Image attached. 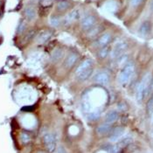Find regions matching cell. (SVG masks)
I'll list each match as a JSON object with an SVG mask.
<instances>
[{
  "label": "cell",
  "instance_id": "1",
  "mask_svg": "<svg viewBox=\"0 0 153 153\" xmlns=\"http://www.w3.org/2000/svg\"><path fill=\"white\" fill-rule=\"evenodd\" d=\"M94 71V64L90 59H85L82 64L77 68L75 75L77 79L81 82L87 81L93 74Z\"/></svg>",
  "mask_w": 153,
  "mask_h": 153
},
{
  "label": "cell",
  "instance_id": "2",
  "mask_svg": "<svg viewBox=\"0 0 153 153\" xmlns=\"http://www.w3.org/2000/svg\"><path fill=\"white\" fill-rule=\"evenodd\" d=\"M151 74H146L140 83L138 84L137 88V92H136V97L138 102H141L149 94V88H150V83H151Z\"/></svg>",
  "mask_w": 153,
  "mask_h": 153
},
{
  "label": "cell",
  "instance_id": "3",
  "mask_svg": "<svg viewBox=\"0 0 153 153\" xmlns=\"http://www.w3.org/2000/svg\"><path fill=\"white\" fill-rule=\"evenodd\" d=\"M134 73H135V65H134V63H132V62L127 63L124 66V68L122 69V71L120 72V74H119V76H118L119 83L122 86L127 85L128 83L130 82Z\"/></svg>",
  "mask_w": 153,
  "mask_h": 153
},
{
  "label": "cell",
  "instance_id": "4",
  "mask_svg": "<svg viewBox=\"0 0 153 153\" xmlns=\"http://www.w3.org/2000/svg\"><path fill=\"white\" fill-rule=\"evenodd\" d=\"M127 48H128V43L125 40L122 39V40L117 41L111 51V58L117 59V58L121 57L122 54L127 50Z\"/></svg>",
  "mask_w": 153,
  "mask_h": 153
},
{
  "label": "cell",
  "instance_id": "5",
  "mask_svg": "<svg viewBox=\"0 0 153 153\" xmlns=\"http://www.w3.org/2000/svg\"><path fill=\"white\" fill-rule=\"evenodd\" d=\"M43 140H44V143L47 149L49 152H53L55 151L56 145H57V139H56L55 135L52 133H46L43 137Z\"/></svg>",
  "mask_w": 153,
  "mask_h": 153
},
{
  "label": "cell",
  "instance_id": "6",
  "mask_svg": "<svg viewBox=\"0 0 153 153\" xmlns=\"http://www.w3.org/2000/svg\"><path fill=\"white\" fill-rule=\"evenodd\" d=\"M93 80L95 83L100 85H107L109 82V75L105 71L97 72L93 77Z\"/></svg>",
  "mask_w": 153,
  "mask_h": 153
},
{
  "label": "cell",
  "instance_id": "7",
  "mask_svg": "<svg viewBox=\"0 0 153 153\" xmlns=\"http://www.w3.org/2000/svg\"><path fill=\"white\" fill-rule=\"evenodd\" d=\"M96 23V19L93 15H88L82 19L81 25L84 30H90Z\"/></svg>",
  "mask_w": 153,
  "mask_h": 153
},
{
  "label": "cell",
  "instance_id": "8",
  "mask_svg": "<svg viewBox=\"0 0 153 153\" xmlns=\"http://www.w3.org/2000/svg\"><path fill=\"white\" fill-rule=\"evenodd\" d=\"M112 39V36L110 33H103L102 35H101L97 40L95 41V46L97 47H107L108 45V43H110Z\"/></svg>",
  "mask_w": 153,
  "mask_h": 153
},
{
  "label": "cell",
  "instance_id": "9",
  "mask_svg": "<svg viewBox=\"0 0 153 153\" xmlns=\"http://www.w3.org/2000/svg\"><path fill=\"white\" fill-rule=\"evenodd\" d=\"M80 11L78 9H74L72 12H70L63 19V23L65 25H69V24L74 22L75 20H77L80 18Z\"/></svg>",
  "mask_w": 153,
  "mask_h": 153
},
{
  "label": "cell",
  "instance_id": "10",
  "mask_svg": "<svg viewBox=\"0 0 153 153\" xmlns=\"http://www.w3.org/2000/svg\"><path fill=\"white\" fill-rule=\"evenodd\" d=\"M124 134V129L122 127L116 128L111 131V134L109 136V140L111 142H117L121 139V137Z\"/></svg>",
  "mask_w": 153,
  "mask_h": 153
},
{
  "label": "cell",
  "instance_id": "11",
  "mask_svg": "<svg viewBox=\"0 0 153 153\" xmlns=\"http://www.w3.org/2000/svg\"><path fill=\"white\" fill-rule=\"evenodd\" d=\"M78 58H79L78 54H76V53H71V54H69V55L67 57V59H65V61H64V66H65L67 68H72V67L77 62Z\"/></svg>",
  "mask_w": 153,
  "mask_h": 153
},
{
  "label": "cell",
  "instance_id": "12",
  "mask_svg": "<svg viewBox=\"0 0 153 153\" xmlns=\"http://www.w3.org/2000/svg\"><path fill=\"white\" fill-rule=\"evenodd\" d=\"M111 131V124L108 123H104L101 125H99L96 129V132L98 135L100 136H103L106 135L108 133H109Z\"/></svg>",
  "mask_w": 153,
  "mask_h": 153
},
{
  "label": "cell",
  "instance_id": "13",
  "mask_svg": "<svg viewBox=\"0 0 153 153\" xmlns=\"http://www.w3.org/2000/svg\"><path fill=\"white\" fill-rule=\"evenodd\" d=\"M151 28H152V26H151L150 22L145 21V22H143V23L142 24L140 28H139V33L142 36H143V37L147 36L150 33V32H151Z\"/></svg>",
  "mask_w": 153,
  "mask_h": 153
},
{
  "label": "cell",
  "instance_id": "14",
  "mask_svg": "<svg viewBox=\"0 0 153 153\" xmlns=\"http://www.w3.org/2000/svg\"><path fill=\"white\" fill-rule=\"evenodd\" d=\"M118 119V113L117 111H110L108 112L105 117V123H114Z\"/></svg>",
  "mask_w": 153,
  "mask_h": 153
},
{
  "label": "cell",
  "instance_id": "15",
  "mask_svg": "<svg viewBox=\"0 0 153 153\" xmlns=\"http://www.w3.org/2000/svg\"><path fill=\"white\" fill-rule=\"evenodd\" d=\"M51 33L49 31H42L37 38V41L39 42V43H44L47 41L50 38H51Z\"/></svg>",
  "mask_w": 153,
  "mask_h": 153
},
{
  "label": "cell",
  "instance_id": "16",
  "mask_svg": "<svg viewBox=\"0 0 153 153\" xmlns=\"http://www.w3.org/2000/svg\"><path fill=\"white\" fill-rule=\"evenodd\" d=\"M108 48L107 47H101V49L98 52V56L100 58L103 59V58H106L107 56H108Z\"/></svg>",
  "mask_w": 153,
  "mask_h": 153
},
{
  "label": "cell",
  "instance_id": "17",
  "mask_svg": "<svg viewBox=\"0 0 153 153\" xmlns=\"http://www.w3.org/2000/svg\"><path fill=\"white\" fill-rule=\"evenodd\" d=\"M70 4L67 2V1H60L57 4V8L59 11H65L66 9H68V7L69 6Z\"/></svg>",
  "mask_w": 153,
  "mask_h": 153
},
{
  "label": "cell",
  "instance_id": "18",
  "mask_svg": "<svg viewBox=\"0 0 153 153\" xmlns=\"http://www.w3.org/2000/svg\"><path fill=\"white\" fill-rule=\"evenodd\" d=\"M147 112L149 115L153 114V95L149 99V101L147 102Z\"/></svg>",
  "mask_w": 153,
  "mask_h": 153
},
{
  "label": "cell",
  "instance_id": "19",
  "mask_svg": "<svg viewBox=\"0 0 153 153\" xmlns=\"http://www.w3.org/2000/svg\"><path fill=\"white\" fill-rule=\"evenodd\" d=\"M25 15H26V17H27L28 19H34L36 15L34 9H33V8H27L26 11H25Z\"/></svg>",
  "mask_w": 153,
  "mask_h": 153
},
{
  "label": "cell",
  "instance_id": "20",
  "mask_svg": "<svg viewBox=\"0 0 153 153\" xmlns=\"http://www.w3.org/2000/svg\"><path fill=\"white\" fill-rule=\"evenodd\" d=\"M61 55H62V51L61 50H56L53 54V59H58L60 58Z\"/></svg>",
  "mask_w": 153,
  "mask_h": 153
},
{
  "label": "cell",
  "instance_id": "21",
  "mask_svg": "<svg viewBox=\"0 0 153 153\" xmlns=\"http://www.w3.org/2000/svg\"><path fill=\"white\" fill-rule=\"evenodd\" d=\"M51 24L53 25V26H56V25H58L59 24V19L58 18H56V17H52V19H51Z\"/></svg>",
  "mask_w": 153,
  "mask_h": 153
},
{
  "label": "cell",
  "instance_id": "22",
  "mask_svg": "<svg viewBox=\"0 0 153 153\" xmlns=\"http://www.w3.org/2000/svg\"><path fill=\"white\" fill-rule=\"evenodd\" d=\"M143 0H130V4L132 6H137L141 3Z\"/></svg>",
  "mask_w": 153,
  "mask_h": 153
},
{
  "label": "cell",
  "instance_id": "23",
  "mask_svg": "<svg viewBox=\"0 0 153 153\" xmlns=\"http://www.w3.org/2000/svg\"><path fill=\"white\" fill-rule=\"evenodd\" d=\"M151 9H152V11L153 12V2L152 3V5H151Z\"/></svg>",
  "mask_w": 153,
  "mask_h": 153
}]
</instances>
